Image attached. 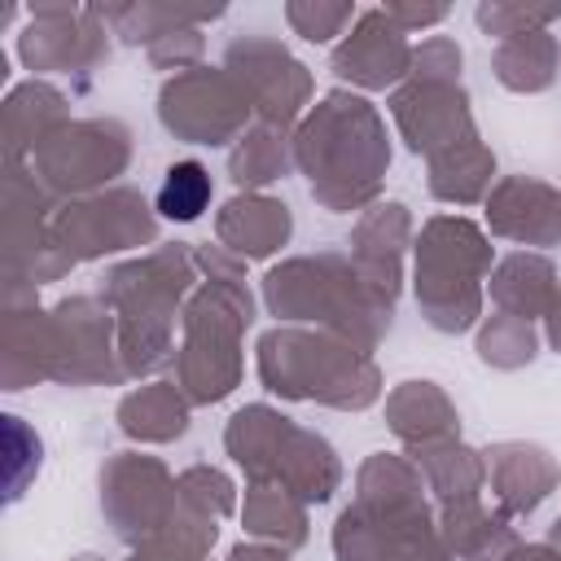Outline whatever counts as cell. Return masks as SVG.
<instances>
[{
	"mask_svg": "<svg viewBox=\"0 0 561 561\" xmlns=\"http://www.w3.org/2000/svg\"><path fill=\"white\" fill-rule=\"evenodd\" d=\"M210 202V175L202 162H175L158 188V210L167 219H197Z\"/></svg>",
	"mask_w": 561,
	"mask_h": 561,
	"instance_id": "obj_1",
	"label": "cell"
}]
</instances>
